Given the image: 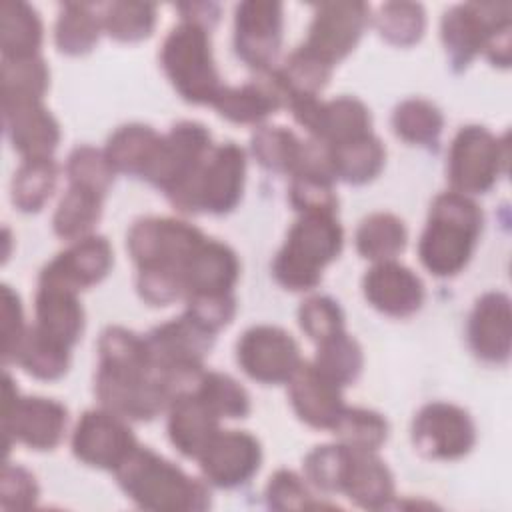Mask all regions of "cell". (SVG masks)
<instances>
[{"instance_id": "54", "label": "cell", "mask_w": 512, "mask_h": 512, "mask_svg": "<svg viewBox=\"0 0 512 512\" xmlns=\"http://www.w3.org/2000/svg\"><path fill=\"white\" fill-rule=\"evenodd\" d=\"M2 358L4 362L16 360L18 348L26 336V326H24V314H22V304L18 294L10 286H2Z\"/></svg>"}, {"instance_id": "47", "label": "cell", "mask_w": 512, "mask_h": 512, "mask_svg": "<svg viewBox=\"0 0 512 512\" xmlns=\"http://www.w3.org/2000/svg\"><path fill=\"white\" fill-rule=\"evenodd\" d=\"M66 174L70 186L104 196L114 182L116 170L104 150H98L94 146H78L68 156Z\"/></svg>"}, {"instance_id": "40", "label": "cell", "mask_w": 512, "mask_h": 512, "mask_svg": "<svg viewBox=\"0 0 512 512\" xmlns=\"http://www.w3.org/2000/svg\"><path fill=\"white\" fill-rule=\"evenodd\" d=\"M50 84V70L40 56L2 58V102L42 100Z\"/></svg>"}, {"instance_id": "6", "label": "cell", "mask_w": 512, "mask_h": 512, "mask_svg": "<svg viewBox=\"0 0 512 512\" xmlns=\"http://www.w3.org/2000/svg\"><path fill=\"white\" fill-rule=\"evenodd\" d=\"M204 238L196 226L184 220L148 216L130 226L126 248L138 270H170L184 280V266Z\"/></svg>"}, {"instance_id": "42", "label": "cell", "mask_w": 512, "mask_h": 512, "mask_svg": "<svg viewBox=\"0 0 512 512\" xmlns=\"http://www.w3.org/2000/svg\"><path fill=\"white\" fill-rule=\"evenodd\" d=\"M340 444L354 450L376 452L388 438V422L382 414L368 408L344 406L330 428Z\"/></svg>"}, {"instance_id": "55", "label": "cell", "mask_w": 512, "mask_h": 512, "mask_svg": "<svg viewBox=\"0 0 512 512\" xmlns=\"http://www.w3.org/2000/svg\"><path fill=\"white\" fill-rule=\"evenodd\" d=\"M510 28L512 24L506 22L502 26H498L490 38L486 40L482 52L486 54V58L494 64V66H502L506 68L510 64Z\"/></svg>"}, {"instance_id": "56", "label": "cell", "mask_w": 512, "mask_h": 512, "mask_svg": "<svg viewBox=\"0 0 512 512\" xmlns=\"http://www.w3.org/2000/svg\"><path fill=\"white\" fill-rule=\"evenodd\" d=\"M184 16V22H194L206 30H210L214 26V22L218 20V6L216 4H180L178 6Z\"/></svg>"}, {"instance_id": "11", "label": "cell", "mask_w": 512, "mask_h": 512, "mask_svg": "<svg viewBox=\"0 0 512 512\" xmlns=\"http://www.w3.org/2000/svg\"><path fill=\"white\" fill-rule=\"evenodd\" d=\"M476 442V426L470 414L450 402H430L418 410L412 422V444L430 460H458Z\"/></svg>"}, {"instance_id": "22", "label": "cell", "mask_w": 512, "mask_h": 512, "mask_svg": "<svg viewBox=\"0 0 512 512\" xmlns=\"http://www.w3.org/2000/svg\"><path fill=\"white\" fill-rule=\"evenodd\" d=\"M468 342L472 352L490 364H504L512 348V308L504 292L480 296L468 318Z\"/></svg>"}, {"instance_id": "15", "label": "cell", "mask_w": 512, "mask_h": 512, "mask_svg": "<svg viewBox=\"0 0 512 512\" xmlns=\"http://www.w3.org/2000/svg\"><path fill=\"white\" fill-rule=\"evenodd\" d=\"M368 20L370 8L364 2H322L316 6L302 46L326 64L334 66L354 50Z\"/></svg>"}, {"instance_id": "43", "label": "cell", "mask_w": 512, "mask_h": 512, "mask_svg": "<svg viewBox=\"0 0 512 512\" xmlns=\"http://www.w3.org/2000/svg\"><path fill=\"white\" fill-rule=\"evenodd\" d=\"M380 36L394 46L416 44L426 30V12L416 2H386L374 16Z\"/></svg>"}, {"instance_id": "26", "label": "cell", "mask_w": 512, "mask_h": 512, "mask_svg": "<svg viewBox=\"0 0 512 512\" xmlns=\"http://www.w3.org/2000/svg\"><path fill=\"white\" fill-rule=\"evenodd\" d=\"M238 276L240 262L234 250L222 242L204 238L184 266L186 296L232 292Z\"/></svg>"}, {"instance_id": "17", "label": "cell", "mask_w": 512, "mask_h": 512, "mask_svg": "<svg viewBox=\"0 0 512 512\" xmlns=\"http://www.w3.org/2000/svg\"><path fill=\"white\" fill-rule=\"evenodd\" d=\"M284 10L280 2L248 0L234 12V48L242 62L262 72L268 70L282 42Z\"/></svg>"}, {"instance_id": "7", "label": "cell", "mask_w": 512, "mask_h": 512, "mask_svg": "<svg viewBox=\"0 0 512 512\" xmlns=\"http://www.w3.org/2000/svg\"><path fill=\"white\" fill-rule=\"evenodd\" d=\"M508 164L506 138L494 136L484 126H464L456 132L448 150V180L454 192H488Z\"/></svg>"}, {"instance_id": "44", "label": "cell", "mask_w": 512, "mask_h": 512, "mask_svg": "<svg viewBox=\"0 0 512 512\" xmlns=\"http://www.w3.org/2000/svg\"><path fill=\"white\" fill-rule=\"evenodd\" d=\"M156 24V6L150 2H112L102 12V28L118 42H140Z\"/></svg>"}, {"instance_id": "8", "label": "cell", "mask_w": 512, "mask_h": 512, "mask_svg": "<svg viewBox=\"0 0 512 512\" xmlns=\"http://www.w3.org/2000/svg\"><path fill=\"white\" fill-rule=\"evenodd\" d=\"M94 392L102 408L126 420H152L168 410L172 400L156 370L98 366Z\"/></svg>"}, {"instance_id": "50", "label": "cell", "mask_w": 512, "mask_h": 512, "mask_svg": "<svg viewBox=\"0 0 512 512\" xmlns=\"http://www.w3.org/2000/svg\"><path fill=\"white\" fill-rule=\"evenodd\" d=\"M266 502L272 510H308L316 506L304 480L284 468L270 476L266 484Z\"/></svg>"}, {"instance_id": "4", "label": "cell", "mask_w": 512, "mask_h": 512, "mask_svg": "<svg viewBox=\"0 0 512 512\" xmlns=\"http://www.w3.org/2000/svg\"><path fill=\"white\" fill-rule=\"evenodd\" d=\"M160 64L186 102L212 104L222 88L208 30L194 22L182 20L168 32L160 48Z\"/></svg>"}, {"instance_id": "20", "label": "cell", "mask_w": 512, "mask_h": 512, "mask_svg": "<svg viewBox=\"0 0 512 512\" xmlns=\"http://www.w3.org/2000/svg\"><path fill=\"white\" fill-rule=\"evenodd\" d=\"M364 298L386 316L406 318L424 304V284L408 266L396 260L376 262L362 280Z\"/></svg>"}, {"instance_id": "39", "label": "cell", "mask_w": 512, "mask_h": 512, "mask_svg": "<svg viewBox=\"0 0 512 512\" xmlns=\"http://www.w3.org/2000/svg\"><path fill=\"white\" fill-rule=\"evenodd\" d=\"M304 142L284 126H260L252 138L250 148L260 166L280 174H294Z\"/></svg>"}, {"instance_id": "13", "label": "cell", "mask_w": 512, "mask_h": 512, "mask_svg": "<svg viewBox=\"0 0 512 512\" xmlns=\"http://www.w3.org/2000/svg\"><path fill=\"white\" fill-rule=\"evenodd\" d=\"M294 120L324 144H342L364 136L372 126L368 106L354 96L318 100L316 96H298L288 104Z\"/></svg>"}, {"instance_id": "34", "label": "cell", "mask_w": 512, "mask_h": 512, "mask_svg": "<svg viewBox=\"0 0 512 512\" xmlns=\"http://www.w3.org/2000/svg\"><path fill=\"white\" fill-rule=\"evenodd\" d=\"M102 198L84 188L70 186L52 218V228L56 236L68 242H76L92 234L94 226L102 216Z\"/></svg>"}, {"instance_id": "36", "label": "cell", "mask_w": 512, "mask_h": 512, "mask_svg": "<svg viewBox=\"0 0 512 512\" xmlns=\"http://www.w3.org/2000/svg\"><path fill=\"white\" fill-rule=\"evenodd\" d=\"M14 362H18L34 378L58 380L68 370L70 348L32 326L26 330Z\"/></svg>"}, {"instance_id": "48", "label": "cell", "mask_w": 512, "mask_h": 512, "mask_svg": "<svg viewBox=\"0 0 512 512\" xmlns=\"http://www.w3.org/2000/svg\"><path fill=\"white\" fill-rule=\"evenodd\" d=\"M334 182L316 174H292L290 182V204L300 214H336L338 196Z\"/></svg>"}, {"instance_id": "29", "label": "cell", "mask_w": 512, "mask_h": 512, "mask_svg": "<svg viewBox=\"0 0 512 512\" xmlns=\"http://www.w3.org/2000/svg\"><path fill=\"white\" fill-rule=\"evenodd\" d=\"M160 134L146 124H124L106 142V156L116 172L144 178L156 150L160 146Z\"/></svg>"}, {"instance_id": "14", "label": "cell", "mask_w": 512, "mask_h": 512, "mask_svg": "<svg viewBox=\"0 0 512 512\" xmlns=\"http://www.w3.org/2000/svg\"><path fill=\"white\" fill-rule=\"evenodd\" d=\"M240 368L256 382L282 384L300 368V348L282 328L260 324L248 328L236 344Z\"/></svg>"}, {"instance_id": "32", "label": "cell", "mask_w": 512, "mask_h": 512, "mask_svg": "<svg viewBox=\"0 0 512 512\" xmlns=\"http://www.w3.org/2000/svg\"><path fill=\"white\" fill-rule=\"evenodd\" d=\"M408 232L404 222L390 212H374L366 216L356 230V250L372 260H394L406 246Z\"/></svg>"}, {"instance_id": "31", "label": "cell", "mask_w": 512, "mask_h": 512, "mask_svg": "<svg viewBox=\"0 0 512 512\" xmlns=\"http://www.w3.org/2000/svg\"><path fill=\"white\" fill-rule=\"evenodd\" d=\"M330 156L336 180H344L348 184H366L384 168L386 150L380 138L368 132L354 140L330 146Z\"/></svg>"}, {"instance_id": "21", "label": "cell", "mask_w": 512, "mask_h": 512, "mask_svg": "<svg viewBox=\"0 0 512 512\" xmlns=\"http://www.w3.org/2000/svg\"><path fill=\"white\" fill-rule=\"evenodd\" d=\"M212 106L230 122L260 124L278 108L288 106V96L276 70L268 68L242 86H222Z\"/></svg>"}, {"instance_id": "30", "label": "cell", "mask_w": 512, "mask_h": 512, "mask_svg": "<svg viewBox=\"0 0 512 512\" xmlns=\"http://www.w3.org/2000/svg\"><path fill=\"white\" fill-rule=\"evenodd\" d=\"M42 20L22 0H6L0 6V48L2 58L38 56L42 44Z\"/></svg>"}, {"instance_id": "45", "label": "cell", "mask_w": 512, "mask_h": 512, "mask_svg": "<svg viewBox=\"0 0 512 512\" xmlns=\"http://www.w3.org/2000/svg\"><path fill=\"white\" fill-rule=\"evenodd\" d=\"M194 392L218 418H244L250 412L246 388L224 372L204 370Z\"/></svg>"}, {"instance_id": "19", "label": "cell", "mask_w": 512, "mask_h": 512, "mask_svg": "<svg viewBox=\"0 0 512 512\" xmlns=\"http://www.w3.org/2000/svg\"><path fill=\"white\" fill-rule=\"evenodd\" d=\"M208 484L236 488L248 482L260 468V442L242 430H218L210 444L196 458Z\"/></svg>"}, {"instance_id": "2", "label": "cell", "mask_w": 512, "mask_h": 512, "mask_svg": "<svg viewBox=\"0 0 512 512\" xmlns=\"http://www.w3.org/2000/svg\"><path fill=\"white\" fill-rule=\"evenodd\" d=\"M114 474L124 494L144 510L196 512L210 506V492L200 480L148 448L136 446Z\"/></svg>"}, {"instance_id": "23", "label": "cell", "mask_w": 512, "mask_h": 512, "mask_svg": "<svg viewBox=\"0 0 512 512\" xmlns=\"http://www.w3.org/2000/svg\"><path fill=\"white\" fill-rule=\"evenodd\" d=\"M4 130L12 148L28 158H52L60 142V126L42 100L2 102Z\"/></svg>"}, {"instance_id": "41", "label": "cell", "mask_w": 512, "mask_h": 512, "mask_svg": "<svg viewBox=\"0 0 512 512\" xmlns=\"http://www.w3.org/2000/svg\"><path fill=\"white\" fill-rule=\"evenodd\" d=\"M276 74L286 90L290 104L298 96H318V92L330 80L332 66L308 52L304 46H298L276 70Z\"/></svg>"}, {"instance_id": "25", "label": "cell", "mask_w": 512, "mask_h": 512, "mask_svg": "<svg viewBox=\"0 0 512 512\" xmlns=\"http://www.w3.org/2000/svg\"><path fill=\"white\" fill-rule=\"evenodd\" d=\"M218 416L190 390L176 394L168 404V438L186 458H198L218 434Z\"/></svg>"}, {"instance_id": "9", "label": "cell", "mask_w": 512, "mask_h": 512, "mask_svg": "<svg viewBox=\"0 0 512 512\" xmlns=\"http://www.w3.org/2000/svg\"><path fill=\"white\" fill-rule=\"evenodd\" d=\"M2 422L6 444L16 440L32 450H52L60 444L68 410L64 404L42 396H18L12 378L4 376V408Z\"/></svg>"}, {"instance_id": "10", "label": "cell", "mask_w": 512, "mask_h": 512, "mask_svg": "<svg viewBox=\"0 0 512 512\" xmlns=\"http://www.w3.org/2000/svg\"><path fill=\"white\" fill-rule=\"evenodd\" d=\"M212 148V136L204 124L182 120L160 138L156 156L142 180L168 196L196 174Z\"/></svg>"}, {"instance_id": "16", "label": "cell", "mask_w": 512, "mask_h": 512, "mask_svg": "<svg viewBox=\"0 0 512 512\" xmlns=\"http://www.w3.org/2000/svg\"><path fill=\"white\" fill-rule=\"evenodd\" d=\"M136 446L126 418L106 408L84 412L72 432L74 456L92 468L114 472Z\"/></svg>"}, {"instance_id": "1", "label": "cell", "mask_w": 512, "mask_h": 512, "mask_svg": "<svg viewBox=\"0 0 512 512\" xmlns=\"http://www.w3.org/2000/svg\"><path fill=\"white\" fill-rule=\"evenodd\" d=\"M482 222V210L470 196L454 190L438 194L418 242L422 266L440 278L458 274L474 254Z\"/></svg>"}, {"instance_id": "33", "label": "cell", "mask_w": 512, "mask_h": 512, "mask_svg": "<svg viewBox=\"0 0 512 512\" xmlns=\"http://www.w3.org/2000/svg\"><path fill=\"white\" fill-rule=\"evenodd\" d=\"M100 30H104L102 14H98L92 4L68 2L58 14L54 40L62 54L80 56L96 46Z\"/></svg>"}, {"instance_id": "38", "label": "cell", "mask_w": 512, "mask_h": 512, "mask_svg": "<svg viewBox=\"0 0 512 512\" xmlns=\"http://www.w3.org/2000/svg\"><path fill=\"white\" fill-rule=\"evenodd\" d=\"M312 366L342 388L360 376L364 354L358 340L342 330L318 342Z\"/></svg>"}, {"instance_id": "27", "label": "cell", "mask_w": 512, "mask_h": 512, "mask_svg": "<svg viewBox=\"0 0 512 512\" xmlns=\"http://www.w3.org/2000/svg\"><path fill=\"white\" fill-rule=\"evenodd\" d=\"M342 494H346L360 508H386L394 500L392 472L376 456V452L352 448Z\"/></svg>"}, {"instance_id": "18", "label": "cell", "mask_w": 512, "mask_h": 512, "mask_svg": "<svg viewBox=\"0 0 512 512\" xmlns=\"http://www.w3.org/2000/svg\"><path fill=\"white\" fill-rule=\"evenodd\" d=\"M112 262L114 256L110 242L104 236L90 234L72 242L66 250L54 256L42 268L38 286L80 294L106 278Z\"/></svg>"}, {"instance_id": "37", "label": "cell", "mask_w": 512, "mask_h": 512, "mask_svg": "<svg viewBox=\"0 0 512 512\" xmlns=\"http://www.w3.org/2000/svg\"><path fill=\"white\" fill-rule=\"evenodd\" d=\"M392 128L394 134L408 144L434 146L444 128V116L430 100L408 98L394 108Z\"/></svg>"}, {"instance_id": "53", "label": "cell", "mask_w": 512, "mask_h": 512, "mask_svg": "<svg viewBox=\"0 0 512 512\" xmlns=\"http://www.w3.org/2000/svg\"><path fill=\"white\" fill-rule=\"evenodd\" d=\"M136 288L150 306H168L186 296L182 276L170 270H138Z\"/></svg>"}, {"instance_id": "46", "label": "cell", "mask_w": 512, "mask_h": 512, "mask_svg": "<svg viewBox=\"0 0 512 512\" xmlns=\"http://www.w3.org/2000/svg\"><path fill=\"white\" fill-rule=\"evenodd\" d=\"M352 448L336 442L310 450L304 458L306 480L322 492H342Z\"/></svg>"}, {"instance_id": "49", "label": "cell", "mask_w": 512, "mask_h": 512, "mask_svg": "<svg viewBox=\"0 0 512 512\" xmlns=\"http://www.w3.org/2000/svg\"><path fill=\"white\" fill-rule=\"evenodd\" d=\"M298 322L310 340L322 342L344 330V312L330 296L316 294L300 304Z\"/></svg>"}, {"instance_id": "12", "label": "cell", "mask_w": 512, "mask_h": 512, "mask_svg": "<svg viewBox=\"0 0 512 512\" xmlns=\"http://www.w3.org/2000/svg\"><path fill=\"white\" fill-rule=\"evenodd\" d=\"M508 2H470L458 4L444 12L440 22V36L450 64L460 70L482 52L490 34L510 22Z\"/></svg>"}, {"instance_id": "5", "label": "cell", "mask_w": 512, "mask_h": 512, "mask_svg": "<svg viewBox=\"0 0 512 512\" xmlns=\"http://www.w3.org/2000/svg\"><path fill=\"white\" fill-rule=\"evenodd\" d=\"M246 178L244 150L226 142L214 146L196 174L168 194V200L182 212L228 214L242 198Z\"/></svg>"}, {"instance_id": "35", "label": "cell", "mask_w": 512, "mask_h": 512, "mask_svg": "<svg viewBox=\"0 0 512 512\" xmlns=\"http://www.w3.org/2000/svg\"><path fill=\"white\" fill-rule=\"evenodd\" d=\"M58 182V164L52 158L22 160L10 184L12 204L22 212H38L50 200Z\"/></svg>"}, {"instance_id": "51", "label": "cell", "mask_w": 512, "mask_h": 512, "mask_svg": "<svg viewBox=\"0 0 512 512\" xmlns=\"http://www.w3.org/2000/svg\"><path fill=\"white\" fill-rule=\"evenodd\" d=\"M186 314L216 334L220 328L232 322L236 314V300L232 292L192 294L186 296Z\"/></svg>"}, {"instance_id": "3", "label": "cell", "mask_w": 512, "mask_h": 512, "mask_svg": "<svg viewBox=\"0 0 512 512\" xmlns=\"http://www.w3.org/2000/svg\"><path fill=\"white\" fill-rule=\"evenodd\" d=\"M342 244L344 232L334 214H300L272 262V276L286 290H312L320 284L324 266L338 258Z\"/></svg>"}, {"instance_id": "24", "label": "cell", "mask_w": 512, "mask_h": 512, "mask_svg": "<svg viewBox=\"0 0 512 512\" xmlns=\"http://www.w3.org/2000/svg\"><path fill=\"white\" fill-rule=\"evenodd\" d=\"M288 396L296 416L312 428L330 430L344 408L340 386L320 374L312 362H302L288 380Z\"/></svg>"}, {"instance_id": "52", "label": "cell", "mask_w": 512, "mask_h": 512, "mask_svg": "<svg viewBox=\"0 0 512 512\" xmlns=\"http://www.w3.org/2000/svg\"><path fill=\"white\" fill-rule=\"evenodd\" d=\"M38 484L32 472L24 466L6 462L0 482V506L4 510H26L38 500Z\"/></svg>"}, {"instance_id": "28", "label": "cell", "mask_w": 512, "mask_h": 512, "mask_svg": "<svg viewBox=\"0 0 512 512\" xmlns=\"http://www.w3.org/2000/svg\"><path fill=\"white\" fill-rule=\"evenodd\" d=\"M34 326L68 348L74 346L84 330V310L78 294L38 286Z\"/></svg>"}]
</instances>
